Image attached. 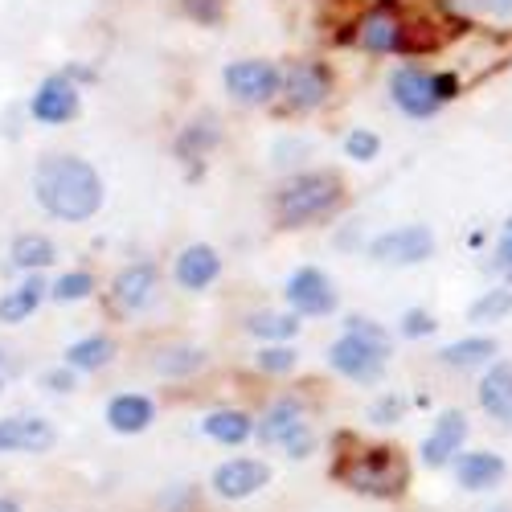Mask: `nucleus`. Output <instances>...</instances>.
<instances>
[{
    "mask_svg": "<svg viewBox=\"0 0 512 512\" xmlns=\"http://www.w3.org/2000/svg\"><path fill=\"white\" fill-rule=\"evenodd\" d=\"M33 197L58 222H87L103 205V177L82 156L50 152L33 168Z\"/></svg>",
    "mask_w": 512,
    "mask_h": 512,
    "instance_id": "1",
    "label": "nucleus"
},
{
    "mask_svg": "<svg viewBox=\"0 0 512 512\" xmlns=\"http://www.w3.org/2000/svg\"><path fill=\"white\" fill-rule=\"evenodd\" d=\"M386 361H390L386 328H377L369 320H357V316L349 320V332L328 349V365L340 377L361 381V386H373V381L386 377Z\"/></svg>",
    "mask_w": 512,
    "mask_h": 512,
    "instance_id": "2",
    "label": "nucleus"
},
{
    "mask_svg": "<svg viewBox=\"0 0 512 512\" xmlns=\"http://www.w3.org/2000/svg\"><path fill=\"white\" fill-rule=\"evenodd\" d=\"M336 476L345 480L353 492H365V496H377V500H390L406 488L410 472H406V459L394 451V447H365V451H353L349 459L336 463Z\"/></svg>",
    "mask_w": 512,
    "mask_h": 512,
    "instance_id": "3",
    "label": "nucleus"
},
{
    "mask_svg": "<svg viewBox=\"0 0 512 512\" xmlns=\"http://www.w3.org/2000/svg\"><path fill=\"white\" fill-rule=\"evenodd\" d=\"M340 201H345V185H340L336 173H304V177H291L279 189L275 209L283 226H308V222L328 218Z\"/></svg>",
    "mask_w": 512,
    "mask_h": 512,
    "instance_id": "4",
    "label": "nucleus"
},
{
    "mask_svg": "<svg viewBox=\"0 0 512 512\" xmlns=\"http://www.w3.org/2000/svg\"><path fill=\"white\" fill-rule=\"evenodd\" d=\"M435 254V234L426 226H402V230H386L369 242V259L386 263V267H414L426 263Z\"/></svg>",
    "mask_w": 512,
    "mask_h": 512,
    "instance_id": "5",
    "label": "nucleus"
},
{
    "mask_svg": "<svg viewBox=\"0 0 512 512\" xmlns=\"http://www.w3.org/2000/svg\"><path fill=\"white\" fill-rule=\"evenodd\" d=\"M222 82H226V91L238 103H250L254 107V103H271L279 95L283 74L271 62H263V58H246V62H230L226 74H222Z\"/></svg>",
    "mask_w": 512,
    "mask_h": 512,
    "instance_id": "6",
    "label": "nucleus"
},
{
    "mask_svg": "<svg viewBox=\"0 0 512 512\" xmlns=\"http://www.w3.org/2000/svg\"><path fill=\"white\" fill-rule=\"evenodd\" d=\"M58 443V431L37 414L0 418V455H41Z\"/></svg>",
    "mask_w": 512,
    "mask_h": 512,
    "instance_id": "7",
    "label": "nucleus"
},
{
    "mask_svg": "<svg viewBox=\"0 0 512 512\" xmlns=\"http://www.w3.org/2000/svg\"><path fill=\"white\" fill-rule=\"evenodd\" d=\"M279 91L287 95V107H291V111H312V107H320V103L328 99V91H332V70H328L324 62H308V58H304V62L287 66Z\"/></svg>",
    "mask_w": 512,
    "mask_h": 512,
    "instance_id": "8",
    "label": "nucleus"
},
{
    "mask_svg": "<svg viewBox=\"0 0 512 512\" xmlns=\"http://www.w3.org/2000/svg\"><path fill=\"white\" fill-rule=\"evenodd\" d=\"M156 291H160V271L152 263H132L111 279V308L123 316H136L156 300Z\"/></svg>",
    "mask_w": 512,
    "mask_h": 512,
    "instance_id": "9",
    "label": "nucleus"
},
{
    "mask_svg": "<svg viewBox=\"0 0 512 512\" xmlns=\"http://www.w3.org/2000/svg\"><path fill=\"white\" fill-rule=\"evenodd\" d=\"M283 295H287V304L300 312V316H328V312H336V287L316 267H300V271H295L287 279Z\"/></svg>",
    "mask_w": 512,
    "mask_h": 512,
    "instance_id": "10",
    "label": "nucleus"
},
{
    "mask_svg": "<svg viewBox=\"0 0 512 512\" xmlns=\"http://www.w3.org/2000/svg\"><path fill=\"white\" fill-rule=\"evenodd\" d=\"M29 115L37 123H46V127H62L78 115V87L66 78V74H50L41 87L33 91L29 99Z\"/></svg>",
    "mask_w": 512,
    "mask_h": 512,
    "instance_id": "11",
    "label": "nucleus"
},
{
    "mask_svg": "<svg viewBox=\"0 0 512 512\" xmlns=\"http://www.w3.org/2000/svg\"><path fill=\"white\" fill-rule=\"evenodd\" d=\"M267 480H271V467L263 459H226V463L213 467L209 484L222 500H246L259 488H267Z\"/></svg>",
    "mask_w": 512,
    "mask_h": 512,
    "instance_id": "12",
    "label": "nucleus"
},
{
    "mask_svg": "<svg viewBox=\"0 0 512 512\" xmlns=\"http://www.w3.org/2000/svg\"><path fill=\"white\" fill-rule=\"evenodd\" d=\"M390 95H394V103L410 115V119H431L435 111H439V95H435V82H431V74H422V70H414V66H402V70H394V78H390Z\"/></svg>",
    "mask_w": 512,
    "mask_h": 512,
    "instance_id": "13",
    "label": "nucleus"
},
{
    "mask_svg": "<svg viewBox=\"0 0 512 512\" xmlns=\"http://www.w3.org/2000/svg\"><path fill=\"white\" fill-rule=\"evenodd\" d=\"M463 439H467V414H463V410H443L439 422H435V431L422 439V463H426V467L451 463V459L459 455Z\"/></svg>",
    "mask_w": 512,
    "mask_h": 512,
    "instance_id": "14",
    "label": "nucleus"
},
{
    "mask_svg": "<svg viewBox=\"0 0 512 512\" xmlns=\"http://www.w3.org/2000/svg\"><path fill=\"white\" fill-rule=\"evenodd\" d=\"M455 480L467 492H488L504 480V459L492 451H463L455 455Z\"/></svg>",
    "mask_w": 512,
    "mask_h": 512,
    "instance_id": "15",
    "label": "nucleus"
},
{
    "mask_svg": "<svg viewBox=\"0 0 512 512\" xmlns=\"http://www.w3.org/2000/svg\"><path fill=\"white\" fill-rule=\"evenodd\" d=\"M218 275H222V259H218V250H213V246L197 242V246H185L181 250V259H177V283L185 291H201V287H209Z\"/></svg>",
    "mask_w": 512,
    "mask_h": 512,
    "instance_id": "16",
    "label": "nucleus"
},
{
    "mask_svg": "<svg viewBox=\"0 0 512 512\" xmlns=\"http://www.w3.org/2000/svg\"><path fill=\"white\" fill-rule=\"evenodd\" d=\"M152 418H156V406H152V398H144V394H115V398L107 402V426H111V431H119V435H140V431H148Z\"/></svg>",
    "mask_w": 512,
    "mask_h": 512,
    "instance_id": "17",
    "label": "nucleus"
},
{
    "mask_svg": "<svg viewBox=\"0 0 512 512\" xmlns=\"http://www.w3.org/2000/svg\"><path fill=\"white\" fill-rule=\"evenodd\" d=\"M50 295V283L41 279V275H25L13 291H5L0 295V324H21V320H29L37 308H41V300Z\"/></svg>",
    "mask_w": 512,
    "mask_h": 512,
    "instance_id": "18",
    "label": "nucleus"
},
{
    "mask_svg": "<svg viewBox=\"0 0 512 512\" xmlns=\"http://www.w3.org/2000/svg\"><path fill=\"white\" fill-rule=\"evenodd\" d=\"M357 41H361V50L369 54H402V21L386 9H377L361 21L357 29Z\"/></svg>",
    "mask_w": 512,
    "mask_h": 512,
    "instance_id": "19",
    "label": "nucleus"
},
{
    "mask_svg": "<svg viewBox=\"0 0 512 512\" xmlns=\"http://www.w3.org/2000/svg\"><path fill=\"white\" fill-rule=\"evenodd\" d=\"M480 406L492 418H500V422L512 418V365H492L484 373V381H480Z\"/></svg>",
    "mask_w": 512,
    "mask_h": 512,
    "instance_id": "20",
    "label": "nucleus"
},
{
    "mask_svg": "<svg viewBox=\"0 0 512 512\" xmlns=\"http://www.w3.org/2000/svg\"><path fill=\"white\" fill-rule=\"evenodd\" d=\"M9 259H13L17 271L41 275V271H46V267L58 259V250H54V242H50L46 234H21V238L13 242V250H9Z\"/></svg>",
    "mask_w": 512,
    "mask_h": 512,
    "instance_id": "21",
    "label": "nucleus"
},
{
    "mask_svg": "<svg viewBox=\"0 0 512 512\" xmlns=\"http://www.w3.org/2000/svg\"><path fill=\"white\" fill-rule=\"evenodd\" d=\"M205 435L213 443H222V447H238V443H246L254 435V426H250V418L242 410H213L205 418Z\"/></svg>",
    "mask_w": 512,
    "mask_h": 512,
    "instance_id": "22",
    "label": "nucleus"
},
{
    "mask_svg": "<svg viewBox=\"0 0 512 512\" xmlns=\"http://www.w3.org/2000/svg\"><path fill=\"white\" fill-rule=\"evenodd\" d=\"M300 422H304V406L295 402V398H279L263 414V422H259V439L263 443H283V435H291Z\"/></svg>",
    "mask_w": 512,
    "mask_h": 512,
    "instance_id": "23",
    "label": "nucleus"
},
{
    "mask_svg": "<svg viewBox=\"0 0 512 512\" xmlns=\"http://www.w3.org/2000/svg\"><path fill=\"white\" fill-rule=\"evenodd\" d=\"M111 357H115L111 336H87V340H78V345L66 349V365L82 369V373H99L103 365H111Z\"/></svg>",
    "mask_w": 512,
    "mask_h": 512,
    "instance_id": "24",
    "label": "nucleus"
},
{
    "mask_svg": "<svg viewBox=\"0 0 512 512\" xmlns=\"http://www.w3.org/2000/svg\"><path fill=\"white\" fill-rule=\"evenodd\" d=\"M246 332L259 336V340H275V345H283V340H291L295 332H300V316H291V312H250L246 316Z\"/></svg>",
    "mask_w": 512,
    "mask_h": 512,
    "instance_id": "25",
    "label": "nucleus"
},
{
    "mask_svg": "<svg viewBox=\"0 0 512 512\" xmlns=\"http://www.w3.org/2000/svg\"><path fill=\"white\" fill-rule=\"evenodd\" d=\"M201 365H205V353L193 349V345H168V349H160V353L152 357V369L164 373V377H189V373H197Z\"/></svg>",
    "mask_w": 512,
    "mask_h": 512,
    "instance_id": "26",
    "label": "nucleus"
},
{
    "mask_svg": "<svg viewBox=\"0 0 512 512\" xmlns=\"http://www.w3.org/2000/svg\"><path fill=\"white\" fill-rule=\"evenodd\" d=\"M222 140V127H218V119L213 115H201L197 123H189L185 132H181V140H177V152L181 156H205L213 144Z\"/></svg>",
    "mask_w": 512,
    "mask_h": 512,
    "instance_id": "27",
    "label": "nucleus"
},
{
    "mask_svg": "<svg viewBox=\"0 0 512 512\" xmlns=\"http://www.w3.org/2000/svg\"><path fill=\"white\" fill-rule=\"evenodd\" d=\"M492 353H496V345L488 336H467V340H459V345L443 349V361L455 365V369H476V365L492 361Z\"/></svg>",
    "mask_w": 512,
    "mask_h": 512,
    "instance_id": "28",
    "label": "nucleus"
},
{
    "mask_svg": "<svg viewBox=\"0 0 512 512\" xmlns=\"http://www.w3.org/2000/svg\"><path fill=\"white\" fill-rule=\"evenodd\" d=\"M50 295L58 304H78V300H87V295H95V275L91 271H66L50 283Z\"/></svg>",
    "mask_w": 512,
    "mask_h": 512,
    "instance_id": "29",
    "label": "nucleus"
},
{
    "mask_svg": "<svg viewBox=\"0 0 512 512\" xmlns=\"http://www.w3.org/2000/svg\"><path fill=\"white\" fill-rule=\"evenodd\" d=\"M508 312H512V291H508V287H492V291H484L480 300L472 304L467 320H476V324H492V320H504Z\"/></svg>",
    "mask_w": 512,
    "mask_h": 512,
    "instance_id": "30",
    "label": "nucleus"
},
{
    "mask_svg": "<svg viewBox=\"0 0 512 512\" xmlns=\"http://www.w3.org/2000/svg\"><path fill=\"white\" fill-rule=\"evenodd\" d=\"M295 361H300V353H295V349H283V345H275V349H259V357H254V365H259L263 373H287V369H295Z\"/></svg>",
    "mask_w": 512,
    "mask_h": 512,
    "instance_id": "31",
    "label": "nucleus"
},
{
    "mask_svg": "<svg viewBox=\"0 0 512 512\" xmlns=\"http://www.w3.org/2000/svg\"><path fill=\"white\" fill-rule=\"evenodd\" d=\"M345 152L353 160H373L381 152V140H377V132H365V127H357V132L345 136Z\"/></svg>",
    "mask_w": 512,
    "mask_h": 512,
    "instance_id": "32",
    "label": "nucleus"
},
{
    "mask_svg": "<svg viewBox=\"0 0 512 512\" xmlns=\"http://www.w3.org/2000/svg\"><path fill=\"white\" fill-rule=\"evenodd\" d=\"M283 451H287L291 459H308V455L316 451V435L308 431V422H300L291 435H283Z\"/></svg>",
    "mask_w": 512,
    "mask_h": 512,
    "instance_id": "33",
    "label": "nucleus"
},
{
    "mask_svg": "<svg viewBox=\"0 0 512 512\" xmlns=\"http://www.w3.org/2000/svg\"><path fill=\"white\" fill-rule=\"evenodd\" d=\"M185 13L201 25H218L222 21V9H226V0H181Z\"/></svg>",
    "mask_w": 512,
    "mask_h": 512,
    "instance_id": "34",
    "label": "nucleus"
},
{
    "mask_svg": "<svg viewBox=\"0 0 512 512\" xmlns=\"http://www.w3.org/2000/svg\"><path fill=\"white\" fill-rule=\"evenodd\" d=\"M402 410H406V402H402L398 394H386L381 402H373V406H369V418H373L377 426H394V422L402 418Z\"/></svg>",
    "mask_w": 512,
    "mask_h": 512,
    "instance_id": "35",
    "label": "nucleus"
},
{
    "mask_svg": "<svg viewBox=\"0 0 512 512\" xmlns=\"http://www.w3.org/2000/svg\"><path fill=\"white\" fill-rule=\"evenodd\" d=\"M41 386H46L50 394H74L78 390V377H74L70 365H62V369H46V373H41Z\"/></svg>",
    "mask_w": 512,
    "mask_h": 512,
    "instance_id": "36",
    "label": "nucleus"
},
{
    "mask_svg": "<svg viewBox=\"0 0 512 512\" xmlns=\"http://www.w3.org/2000/svg\"><path fill=\"white\" fill-rule=\"evenodd\" d=\"M308 160V140H279L275 144V164L291 168V164H304Z\"/></svg>",
    "mask_w": 512,
    "mask_h": 512,
    "instance_id": "37",
    "label": "nucleus"
},
{
    "mask_svg": "<svg viewBox=\"0 0 512 512\" xmlns=\"http://www.w3.org/2000/svg\"><path fill=\"white\" fill-rule=\"evenodd\" d=\"M431 332H435V320L426 316L422 308H414V312H406V316H402V336L422 340V336H431Z\"/></svg>",
    "mask_w": 512,
    "mask_h": 512,
    "instance_id": "38",
    "label": "nucleus"
},
{
    "mask_svg": "<svg viewBox=\"0 0 512 512\" xmlns=\"http://www.w3.org/2000/svg\"><path fill=\"white\" fill-rule=\"evenodd\" d=\"M431 82H435V95H439L443 103L459 95V78H455V74H431Z\"/></svg>",
    "mask_w": 512,
    "mask_h": 512,
    "instance_id": "39",
    "label": "nucleus"
},
{
    "mask_svg": "<svg viewBox=\"0 0 512 512\" xmlns=\"http://www.w3.org/2000/svg\"><path fill=\"white\" fill-rule=\"evenodd\" d=\"M476 5L492 17H512V0H476Z\"/></svg>",
    "mask_w": 512,
    "mask_h": 512,
    "instance_id": "40",
    "label": "nucleus"
},
{
    "mask_svg": "<svg viewBox=\"0 0 512 512\" xmlns=\"http://www.w3.org/2000/svg\"><path fill=\"white\" fill-rule=\"evenodd\" d=\"M496 267H504V271H512V234L496 246Z\"/></svg>",
    "mask_w": 512,
    "mask_h": 512,
    "instance_id": "41",
    "label": "nucleus"
},
{
    "mask_svg": "<svg viewBox=\"0 0 512 512\" xmlns=\"http://www.w3.org/2000/svg\"><path fill=\"white\" fill-rule=\"evenodd\" d=\"M62 74H66V78H70V82H91V78H95V74H91V70H87V66H66V70H62Z\"/></svg>",
    "mask_w": 512,
    "mask_h": 512,
    "instance_id": "42",
    "label": "nucleus"
},
{
    "mask_svg": "<svg viewBox=\"0 0 512 512\" xmlns=\"http://www.w3.org/2000/svg\"><path fill=\"white\" fill-rule=\"evenodd\" d=\"M0 512H21V504H17V500H9V496H0Z\"/></svg>",
    "mask_w": 512,
    "mask_h": 512,
    "instance_id": "43",
    "label": "nucleus"
},
{
    "mask_svg": "<svg viewBox=\"0 0 512 512\" xmlns=\"http://www.w3.org/2000/svg\"><path fill=\"white\" fill-rule=\"evenodd\" d=\"M496 512H508V508H496Z\"/></svg>",
    "mask_w": 512,
    "mask_h": 512,
    "instance_id": "44",
    "label": "nucleus"
},
{
    "mask_svg": "<svg viewBox=\"0 0 512 512\" xmlns=\"http://www.w3.org/2000/svg\"><path fill=\"white\" fill-rule=\"evenodd\" d=\"M508 234H512V222H508Z\"/></svg>",
    "mask_w": 512,
    "mask_h": 512,
    "instance_id": "45",
    "label": "nucleus"
},
{
    "mask_svg": "<svg viewBox=\"0 0 512 512\" xmlns=\"http://www.w3.org/2000/svg\"><path fill=\"white\" fill-rule=\"evenodd\" d=\"M0 390H5V381H0Z\"/></svg>",
    "mask_w": 512,
    "mask_h": 512,
    "instance_id": "46",
    "label": "nucleus"
},
{
    "mask_svg": "<svg viewBox=\"0 0 512 512\" xmlns=\"http://www.w3.org/2000/svg\"><path fill=\"white\" fill-rule=\"evenodd\" d=\"M508 279H512V271H508Z\"/></svg>",
    "mask_w": 512,
    "mask_h": 512,
    "instance_id": "47",
    "label": "nucleus"
}]
</instances>
